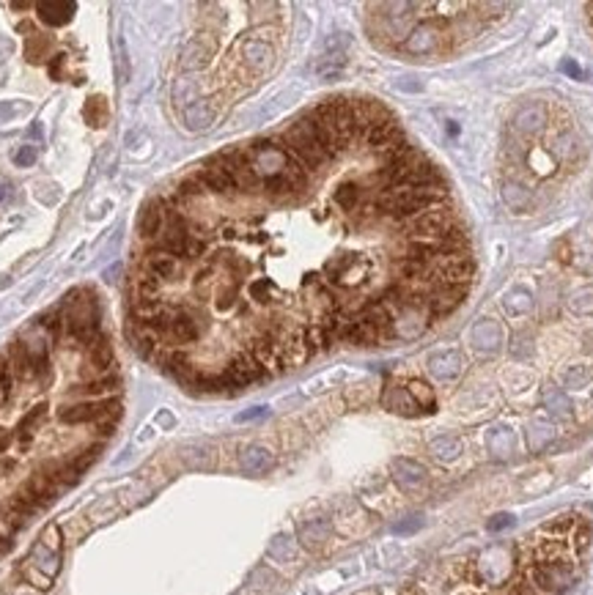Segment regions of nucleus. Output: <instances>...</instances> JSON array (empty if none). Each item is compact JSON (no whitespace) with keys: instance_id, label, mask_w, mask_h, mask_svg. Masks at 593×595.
<instances>
[{"instance_id":"1","label":"nucleus","mask_w":593,"mask_h":595,"mask_svg":"<svg viewBox=\"0 0 593 595\" xmlns=\"http://www.w3.org/2000/svg\"><path fill=\"white\" fill-rule=\"evenodd\" d=\"M61 313H63V335L69 340H74L80 349H88L91 343L105 338V332L99 327V307H96V299L91 291L69 294Z\"/></svg>"},{"instance_id":"2","label":"nucleus","mask_w":593,"mask_h":595,"mask_svg":"<svg viewBox=\"0 0 593 595\" xmlns=\"http://www.w3.org/2000/svg\"><path fill=\"white\" fill-rule=\"evenodd\" d=\"M445 198H448L445 184H434V187H385L377 195V208L395 217V219H409V217L431 208L437 200Z\"/></svg>"},{"instance_id":"3","label":"nucleus","mask_w":593,"mask_h":595,"mask_svg":"<svg viewBox=\"0 0 593 595\" xmlns=\"http://www.w3.org/2000/svg\"><path fill=\"white\" fill-rule=\"evenodd\" d=\"M58 568H61V530H58L55 524H50V527L41 532L39 543L33 546L30 557L25 560L22 574H25V579H28L33 587L50 590V587H52V579H55V574H58Z\"/></svg>"},{"instance_id":"4","label":"nucleus","mask_w":593,"mask_h":595,"mask_svg":"<svg viewBox=\"0 0 593 595\" xmlns=\"http://www.w3.org/2000/svg\"><path fill=\"white\" fill-rule=\"evenodd\" d=\"M280 143H283V149H286L305 171H311V173L322 171V168L333 160V157L327 154V149L322 146V140L316 138V129H313V124H311L308 116L297 118V121L283 132Z\"/></svg>"},{"instance_id":"5","label":"nucleus","mask_w":593,"mask_h":595,"mask_svg":"<svg viewBox=\"0 0 593 595\" xmlns=\"http://www.w3.org/2000/svg\"><path fill=\"white\" fill-rule=\"evenodd\" d=\"M379 176L388 182V187H434L439 184V171L434 162H428L423 154L412 151L401 162L382 165Z\"/></svg>"},{"instance_id":"6","label":"nucleus","mask_w":593,"mask_h":595,"mask_svg":"<svg viewBox=\"0 0 593 595\" xmlns=\"http://www.w3.org/2000/svg\"><path fill=\"white\" fill-rule=\"evenodd\" d=\"M121 398H99V400H77V403H69L58 411V420L66 422V425H107L113 428L121 417Z\"/></svg>"},{"instance_id":"7","label":"nucleus","mask_w":593,"mask_h":595,"mask_svg":"<svg viewBox=\"0 0 593 595\" xmlns=\"http://www.w3.org/2000/svg\"><path fill=\"white\" fill-rule=\"evenodd\" d=\"M214 160L222 165V171L231 176V182L236 184L239 193H256V190H261V179H258V173L253 168V160H250L247 149H228V151L217 154Z\"/></svg>"},{"instance_id":"8","label":"nucleus","mask_w":593,"mask_h":595,"mask_svg":"<svg viewBox=\"0 0 593 595\" xmlns=\"http://www.w3.org/2000/svg\"><path fill=\"white\" fill-rule=\"evenodd\" d=\"M450 228H456V222H453L450 211H445V208H426V211L409 217L404 225L406 239H423V241L442 239Z\"/></svg>"},{"instance_id":"9","label":"nucleus","mask_w":593,"mask_h":595,"mask_svg":"<svg viewBox=\"0 0 593 595\" xmlns=\"http://www.w3.org/2000/svg\"><path fill=\"white\" fill-rule=\"evenodd\" d=\"M472 272H475V266H472V258L467 252H448V255L437 258V266H434V272H428L426 280L434 288L437 285H467Z\"/></svg>"},{"instance_id":"10","label":"nucleus","mask_w":593,"mask_h":595,"mask_svg":"<svg viewBox=\"0 0 593 595\" xmlns=\"http://www.w3.org/2000/svg\"><path fill=\"white\" fill-rule=\"evenodd\" d=\"M533 582L547 593L563 595L574 585V571L563 563H541L533 568Z\"/></svg>"},{"instance_id":"11","label":"nucleus","mask_w":593,"mask_h":595,"mask_svg":"<svg viewBox=\"0 0 593 595\" xmlns=\"http://www.w3.org/2000/svg\"><path fill=\"white\" fill-rule=\"evenodd\" d=\"M113 365H116V357H113L107 335L99 338L96 343H91L88 349H83V368L88 371V379H99L105 374H113L116 371Z\"/></svg>"},{"instance_id":"12","label":"nucleus","mask_w":593,"mask_h":595,"mask_svg":"<svg viewBox=\"0 0 593 595\" xmlns=\"http://www.w3.org/2000/svg\"><path fill=\"white\" fill-rule=\"evenodd\" d=\"M196 176L203 182V187L209 190V193H214V195H222V198H231V195H236L239 190H236V184L231 182V176L222 171V165L211 157V160H206L200 168L196 171Z\"/></svg>"},{"instance_id":"13","label":"nucleus","mask_w":593,"mask_h":595,"mask_svg":"<svg viewBox=\"0 0 593 595\" xmlns=\"http://www.w3.org/2000/svg\"><path fill=\"white\" fill-rule=\"evenodd\" d=\"M368 263L360 258V255H338L327 263V274L333 283L338 285H352V283H360L363 274H366Z\"/></svg>"},{"instance_id":"14","label":"nucleus","mask_w":593,"mask_h":595,"mask_svg":"<svg viewBox=\"0 0 593 595\" xmlns=\"http://www.w3.org/2000/svg\"><path fill=\"white\" fill-rule=\"evenodd\" d=\"M118 390H121V376L113 371V374H105L99 379H85L83 385H74L69 390V396H77L80 400H99V398L118 396Z\"/></svg>"},{"instance_id":"15","label":"nucleus","mask_w":593,"mask_h":595,"mask_svg":"<svg viewBox=\"0 0 593 595\" xmlns=\"http://www.w3.org/2000/svg\"><path fill=\"white\" fill-rule=\"evenodd\" d=\"M141 269L149 272L152 277H157L160 283H165V280H174L179 274L182 261L174 258V255H168V252H163V250H157V247H149L146 255H143V261H141Z\"/></svg>"},{"instance_id":"16","label":"nucleus","mask_w":593,"mask_h":595,"mask_svg":"<svg viewBox=\"0 0 593 595\" xmlns=\"http://www.w3.org/2000/svg\"><path fill=\"white\" fill-rule=\"evenodd\" d=\"M467 296V285H437L428 291L426 305L431 310V316H448L450 310H456Z\"/></svg>"},{"instance_id":"17","label":"nucleus","mask_w":593,"mask_h":595,"mask_svg":"<svg viewBox=\"0 0 593 595\" xmlns=\"http://www.w3.org/2000/svg\"><path fill=\"white\" fill-rule=\"evenodd\" d=\"M428 371L439 382H453L464 371V354L459 349H445L428 357Z\"/></svg>"},{"instance_id":"18","label":"nucleus","mask_w":593,"mask_h":595,"mask_svg":"<svg viewBox=\"0 0 593 595\" xmlns=\"http://www.w3.org/2000/svg\"><path fill=\"white\" fill-rule=\"evenodd\" d=\"M163 225H165V200L154 198L149 200V203H143V208L138 214V233L146 241H154L160 236Z\"/></svg>"},{"instance_id":"19","label":"nucleus","mask_w":593,"mask_h":595,"mask_svg":"<svg viewBox=\"0 0 593 595\" xmlns=\"http://www.w3.org/2000/svg\"><path fill=\"white\" fill-rule=\"evenodd\" d=\"M391 472H393V480L398 483V488H404V491H417L420 486H426V477H428L426 466H420L412 458H395Z\"/></svg>"},{"instance_id":"20","label":"nucleus","mask_w":593,"mask_h":595,"mask_svg":"<svg viewBox=\"0 0 593 595\" xmlns=\"http://www.w3.org/2000/svg\"><path fill=\"white\" fill-rule=\"evenodd\" d=\"M472 346L478 351H489L495 354L500 346H503V329L497 321L492 318H481L475 327H472Z\"/></svg>"},{"instance_id":"21","label":"nucleus","mask_w":593,"mask_h":595,"mask_svg":"<svg viewBox=\"0 0 593 595\" xmlns=\"http://www.w3.org/2000/svg\"><path fill=\"white\" fill-rule=\"evenodd\" d=\"M439 41H442V30L437 28V25H420V28H415L409 36H406V50L409 52H417V55H423V52H431V50H437L439 47Z\"/></svg>"},{"instance_id":"22","label":"nucleus","mask_w":593,"mask_h":595,"mask_svg":"<svg viewBox=\"0 0 593 595\" xmlns=\"http://www.w3.org/2000/svg\"><path fill=\"white\" fill-rule=\"evenodd\" d=\"M341 338L349 340V343H355V346H377V343L382 340V335H379L366 318H360V316H355V318L346 321Z\"/></svg>"},{"instance_id":"23","label":"nucleus","mask_w":593,"mask_h":595,"mask_svg":"<svg viewBox=\"0 0 593 595\" xmlns=\"http://www.w3.org/2000/svg\"><path fill=\"white\" fill-rule=\"evenodd\" d=\"M272 464H275L272 453L267 447H261V444H250L239 455V466H242L245 475H264L267 469H272Z\"/></svg>"},{"instance_id":"24","label":"nucleus","mask_w":593,"mask_h":595,"mask_svg":"<svg viewBox=\"0 0 593 595\" xmlns=\"http://www.w3.org/2000/svg\"><path fill=\"white\" fill-rule=\"evenodd\" d=\"M36 11H39V19H41V22L58 28V25L72 22V17H74V11H77V3H69V0H66V3L41 0V3H36Z\"/></svg>"},{"instance_id":"25","label":"nucleus","mask_w":593,"mask_h":595,"mask_svg":"<svg viewBox=\"0 0 593 595\" xmlns=\"http://www.w3.org/2000/svg\"><path fill=\"white\" fill-rule=\"evenodd\" d=\"M330 532H333V530H330V521H327V519H311V521L300 524V543H302L305 549L316 552V549H322V546L327 543Z\"/></svg>"},{"instance_id":"26","label":"nucleus","mask_w":593,"mask_h":595,"mask_svg":"<svg viewBox=\"0 0 593 595\" xmlns=\"http://www.w3.org/2000/svg\"><path fill=\"white\" fill-rule=\"evenodd\" d=\"M514 431L508 425H495L486 431V450L495 455V458H508L514 453Z\"/></svg>"},{"instance_id":"27","label":"nucleus","mask_w":593,"mask_h":595,"mask_svg":"<svg viewBox=\"0 0 593 595\" xmlns=\"http://www.w3.org/2000/svg\"><path fill=\"white\" fill-rule=\"evenodd\" d=\"M544 409H547L555 420H569V417L574 414L572 398L566 396L561 387H555V385H550V387L544 390Z\"/></svg>"},{"instance_id":"28","label":"nucleus","mask_w":593,"mask_h":595,"mask_svg":"<svg viewBox=\"0 0 593 595\" xmlns=\"http://www.w3.org/2000/svg\"><path fill=\"white\" fill-rule=\"evenodd\" d=\"M552 439H555V425L550 420L536 417V420L528 422V444H530L533 453H541Z\"/></svg>"},{"instance_id":"29","label":"nucleus","mask_w":593,"mask_h":595,"mask_svg":"<svg viewBox=\"0 0 593 595\" xmlns=\"http://www.w3.org/2000/svg\"><path fill=\"white\" fill-rule=\"evenodd\" d=\"M360 318H366L382 338L391 332V327H393V313L379 302V299H374V302H368L366 307H363V313H360Z\"/></svg>"},{"instance_id":"30","label":"nucleus","mask_w":593,"mask_h":595,"mask_svg":"<svg viewBox=\"0 0 593 595\" xmlns=\"http://www.w3.org/2000/svg\"><path fill=\"white\" fill-rule=\"evenodd\" d=\"M385 406L395 411V414H404V417H415L420 411V406L415 403V398L409 396L406 387H393L385 393Z\"/></svg>"},{"instance_id":"31","label":"nucleus","mask_w":593,"mask_h":595,"mask_svg":"<svg viewBox=\"0 0 593 595\" xmlns=\"http://www.w3.org/2000/svg\"><path fill=\"white\" fill-rule=\"evenodd\" d=\"M514 124H517V129H519V132H528V135H533V132H539V129L547 124V110H544L541 105L522 107V110L517 113Z\"/></svg>"},{"instance_id":"32","label":"nucleus","mask_w":593,"mask_h":595,"mask_svg":"<svg viewBox=\"0 0 593 595\" xmlns=\"http://www.w3.org/2000/svg\"><path fill=\"white\" fill-rule=\"evenodd\" d=\"M395 135H401V127H398V121L395 118H388V121H379V124H374L363 138H366V143L371 146V151L374 149H379V146H385L388 140H393Z\"/></svg>"},{"instance_id":"33","label":"nucleus","mask_w":593,"mask_h":595,"mask_svg":"<svg viewBox=\"0 0 593 595\" xmlns=\"http://www.w3.org/2000/svg\"><path fill=\"white\" fill-rule=\"evenodd\" d=\"M431 453H434V458H439V461H456L459 455H461V439L459 436H453V433H445V436H437V439H431Z\"/></svg>"},{"instance_id":"34","label":"nucleus","mask_w":593,"mask_h":595,"mask_svg":"<svg viewBox=\"0 0 593 595\" xmlns=\"http://www.w3.org/2000/svg\"><path fill=\"white\" fill-rule=\"evenodd\" d=\"M395 272L404 283H423L428 274V263L417 261V258H398L395 261Z\"/></svg>"},{"instance_id":"35","label":"nucleus","mask_w":593,"mask_h":595,"mask_svg":"<svg viewBox=\"0 0 593 595\" xmlns=\"http://www.w3.org/2000/svg\"><path fill=\"white\" fill-rule=\"evenodd\" d=\"M267 552H269V557L278 560V563H291V560L297 557V543H294V538H289V535H275Z\"/></svg>"},{"instance_id":"36","label":"nucleus","mask_w":593,"mask_h":595,"mask_svg":"<svg viewBox=\"0 0 593 595\" xmlns=\"http://www.w3.org/2000/svg\"><path fill=\"white\" fill-rule=\"evenodd\" d=\"M335 338L316 321V324H311V327H305V343H308V349H311V354H319V351H324V349H330V343H333Z\"/></svg>"},{"instance_id":"37","label":"nucleus","mask_w":593,"mask_h":595,"mask_svg":"<svg viewBox=\"0 0 593 595\" xmlns=\"http://www.w3.org/2000/svg\"><path fill=\"white\" fill-rule=\"evenodd\" d=\"M335 203L344 208V211H355L357 206H360V198H363V190H360V184H352V182H346V184H341L338 190H335Z\"/></svg>"},{"instance_id":"38","label":"nucleus","mask_w":593,"mask_h":595,"mask_svg":"<svg viewBox=\"0 0 593 595\" xmlns=\"http://www.w3.org/2000/svg\"><path fill=\"white\" fill-rule=\"evenodd\" d=\"M245 61H247L253 69H264V66H269V61H272V50H269L267 44H261V41H247V44H245Z\"/></svg>"},{"instance_id":"39","label":"nucleus","mask_w":593,"mask_h":595,"mask_svg":"<svg viewBox=\"0 0 593 595\" xmlns=\"http://www.w3.org/2000/svg\"><path fill=\"white\" fill-rule=\"evenodd\" d=\"M41 417H44V406H36L33 411H28V414L19 420V425H17V436L22 439V444H28V442L33 439V433L39 431Z\"/></svg>"},{"instance_id":"40","label":"nucleus","mask_w":593,"mask_h":595,"mask_svg":"<svg viewBox=\"0 0 593 595\" xmlns=\"http://www.w3.org/2000/svg\"><path fill=\"white\" fill-rule=\"evenodd\" d=\"M209 190L203 187V182L198 179L196 173L193 176H187V179H182L179 182V187H176V193H174V198L176 200H198V198H203Z\"/></svg>"},{"instance_id":"41","label":"nucleus","mask_w":593,"mask_h":595,"mask_svg":"<svg viewBox=\"0 0 593 595\" xmlns=\"http://www.w3.org/2000/svg\"><path fill=\"white\" fill-rule=\"evenodd\" d=\"M209 55H211V47H203L200 41H193V44L185 50L182 66H185V69H200V66H206Z\"/></svg>"},{"instance_id":"42","label":"nucleus","mask_w":593,"mask_h":595,"mask_svg":"<svg viewBox=\"0 0 593 595\" xmlns=\"http://www.w3.org/2000/svg\"><path fill=\"white\" fill-rule=\"evenodd\" d=\"M506 203L514 208V211H525L530 206V190L519 187V184H506V193H503Z\"/></svg>"},{"instance_id":"43","label":"nucleus","mask_w":593,"mask_h":595,"mask_svg":"<svg viewBox=\"0 0 593 595\" xmlns=\"http://www.w3.org/2000/svg\"><path fill=\"white\" fill-rule=\"evenodd\" d=\"M506 310L508 313H514V316H519V313H528L530 310V294L525 291V288H514L511 294H506Z\"/></svg>"},{"instance_id":"44","label":"nucleus","mask_w":593,"mask_h":595,"mask_svg":"<svg viewBox=\"0 0 593 595\" xmlns=\"http://www.w3.org/2000/svg\"><path fill=\"white\" fill-rule=\"evenodd\" d=\"M593 379V371L588 365H574V368H569V374H566V387L569 390H583V387H588Z\"/></svg>"},{"instance_id":"45","label":"nucleus","mask_w":593,"mask_h":595,"mask_svg":"<svg viewBox=\"0 0 593 595\" xmlns=\"http://www.w3.org/2000/svg\"><path fill=\"white\" fill-rule=\"evenodd\" d=\"M406 390H409V396L415 398V403L420 406V411H431V409H434V393L428 390V385H423V382H409Z\"/></svg>"},{"instance_id":"46","label":"nucleus","mask_w":593,"mask_h":595,"mask_svg":"<svg viewBox=\"0 0 593 595\" xmlns=\"http://www.w3.org/2000/svg\"><path fill=\"white\" fill-rule=\"evenodd\" d=\"M185 121H187L190 129H206L211 124V110L206 105H196V107H190L185 113Z\"/></svg>"},{"instance_id":"47","label":"nucleus","mask_w":593,"mask_h":595,"mask_svg":"<svg viewBox=\"0 0 593 595\" xmlns=\"http://www.w3.org/2000/svg\"><path fill=\"white\" fill-rule=\"evenodd\" d=\"M517 524V519L511 513H495L489 521H486V530L489 532H503V530H511Z\"/></svg>"},{"instance_id":"48","label":"nucleus","mask_w":593,"mask_h":595,"mask_svg":"<svg viewBox=\"0 0 593 595\" xmlns=\"http://www.w3.org/2000/svg\"><path fill=\"white\" fill-rule=\"evenodd\" d=\"M572 307H574L577 313H593V291H591V288H585V291L574 294V299H572Z\"/></svg>"},{"instance_id":"49","label":"nucleus","mask_w":593,"mask_h":595,"mask_svg":"<svg viewBox=\"0 0 593 595\" xmlns=\"http://www.w3.org/2000/svg\"><path fill=\"white\" fill-rule=\"evenodd\" d=\"M269 291H272V283H269V280H256V283L250 285V296H253L256 302H269Z\"/></svg>"},{"instance_id":"50","label":"nucleus","mask_w":593,"mask_h":595,"mask_svg":"<svg viewBox=\"0 0 593 595\" xmlns=\"http://www.w3.org/2000/svg\"><path fill=\"white\" fill-rule=\"evenodd\" d=\"M14 162H17L19 168H30V165L36 162V149H33V146H22V149L14 154Z\"/></svg>"},{"instance_id":"51","label":"nucleus","mask_w":593,"mask_h":595,"mask_svg":"<svg viewBox=\"0 0 593 595\" xmlns=\"http://www.w3.org/2000/svg\"><path fill=\"white\" fill-rule=\"evenodd\" d=\"M420 524H423V519H420V516H409V519H404L401 524H395L393 530L398 532V535H406V532H415Z\"/></svg>"},{"instance_id":"52","label":"nucleus","mask_w":593,"mask_h":595,"mask_svg":"<svg viewBox=\"0 0 593 595\" xmlns=\"http://www.w3.org/2000/svg\"><path fill=\"white\" fill-rule=\"evenodd\" d=\"M264 414H269L267 406H256V409H250V411H242V414L236 417V422H250V420H258V417H264Z\"/></svg>"},{"instance_id":"53","label":"nucleus","mask_w":593,"mask_h":595,"mask_svg":"<svg viewBox=\"0 0 593 595\" xmlns=\"http://www.w3.org/2000/svg\"><path fill=\"white\" fill-rule=\"evenodd\" d=\"M563 72H569V74H574V77H583V69H580L577 63H572V61L563 63Z\"/></svg>"},{"instance_id":"54","label":"nucleus","mask_w":593,"mask_h":595,"mask_svg":"<svg viewBox=\"0 0 593 595\" xmlns=\"http://www.w3.org/2000/svg\"><path fill=\"white\" fill-rule=\"evenodd\" d=\"M11 198V184H6V182H3V184H0V203H3V200H8Z\"/></svg>"},{"instance_id":"55","label":"nucleus","mask_w":593,"mask_h":595,"mask_svg":"<svg viewBox=\"0 0 593 595\" xmlns=\"http://www.w3.org/2000/svg\"><path fill=\"white\" fill-rule=\"evenodd\" d=\"M8 444H11V436H8V433H3V431H0V453H3V450H6V447H8Z\"/></svg>"}]
</instances>
